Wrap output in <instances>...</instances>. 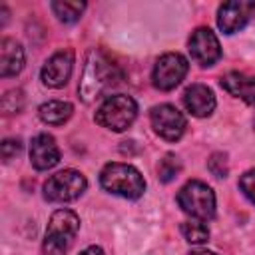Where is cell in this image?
I'll return each mask as SVG.
<instances>
[{
	"label": "cell",
	"mask_w": 255,
	"mask_h": 255,
	"mask_svg": "<svg viewBox=\"0 0 255 255\" xmlns=\"http://www.w3.org/2000/svg\"><path fill=\"white\" fill-rule=\"evenodd\" d=\"M122 80V70L100 48H92L86 56L84 72L80 78V96L86 104L110 92Z\"/></svg>",
	"instance_id": "1"
},
{
	"label": "cell",
	"mask_w": 255,
	"mask_h": 255,
	"mask_svg": "<svg viewBox=\"0 0 255 255\" xmlns=\"http://www.w3.org/2000/svg\"><path fill=\"white\" fill-rule=\"evenodd\" d=\"M100 183L106 191L128 197V199H137L145 191V181L141 173L133 165L120 163V161H112L102 169Z\"/></svg>",
	"instance_id": "2"
},
{
	"label": "cell",
	"mask_w": 255,
	"mask_h": 255,
	"mask_svg": "<svg viewBox=\"0 0 255 255\" xmlns=\"http://www.w3.org/2000/svg\"><path fill=\"white\" fill-rule=\"evenodd\" d=\"M78 229H80V217L72 209L54 211L50 217L48 229H46L44 253L46 255H66Z\"/></svg>",
	"instance_id": "3"
},
{
	"label": "cell",
	"mask_w": 255,
	"mask_h": 255,
	"mask_svg": "<svg viewBox=\"0 0 255 255\" xmlns=\"http://www.w3.org/2000/svg\"><path fill=\"white\" fill-rule=\"evenodd\" d=\"M177 203L187 215L199 221H207L215 215V193L199 179H191L179 189Z\"/></svg>",
	"instance_id": "4"
},
{
	"label": "cell",
	"mask_w": 255,
	"mask_h": 255,
	"mask_svg": "<svg viewBox=\"0 0 255 255\" xmlns=\"http://www.w3.org/2000/svg\"><path fill=\"white\" fill-rule=\"evenodd\" d=\"M135 116H137V104L133 102V98L118 94L104 100V104L96 112V122L112 131H124L133 124Z\"/></svg>",
	"instance_id": "5"
},
{
	"label": "cell",
	"mask_w": 255,
	"mask_h": 255,
	"mask_svg": "<svg viewBox=\"0 0 255 255\" xmlns=\"http://www.w3.org/2000/svg\"><path fill=\"white\" fill-rule=\"evenodd\" d=\"M86 177L76 169H64L48 177L44 183V197L48 201H74L86 191Z\"/></svg>",
	"instance_id": "6"
},
{
	"label": "cell",
	"mask_w": 255,
	"mask_h": 255,
	"mask_svg": "<svg viewBox=\"0 0 255 255\" xmlns=\"http://www.w3.org/2000/svg\"><path fill=\"white\" fill-rule=\"evenodd\" d=\"M187 70H189V64L181 54H177V52L175 54L173 52L163 54L153 66V74H151L153 86L157 90H163V92L173 90L175 86L181 84Z\"/></svg>",
	"instance_id": "7"
},
{
	"label": "cell",
	"mask_w": 255,
	"mask_h": 255,
	"mask_svg": "<svg viewBox=\"0 0 255 255\" xmlns=\"http://www.w3.org/2000/svg\"><path fill=\"white\" fill-rule=\"evenodd\" d=\"M149 120H151V128L153 131L167 139V141H175L183 135L185 131V118L183 114L171 106V104H161V106H155L151 108V114H149Z\"/></svg>",
	"instance_id": "8"
},
{
	"label": "cell",
	"mask_w": 255,
	"mask_h": 255,
	"mask_svg": "<svg viewBox=\"0 0 255 255\" xmlns=\"http://www.w3.org/2000/svg\"><path fill=\"white\" fill-rule=\"evenodd\" d=\"M255 14V2L251 0H231L219 6L217 10V26L223 34H233L241 30L251 16Z\"/></svg>",
	"instance_id": "9"
},
{
	"label": "cell",
	"mask_w": 255,
	"mask_h": 255,
	"mask_svg": "<svg viewBox=\"0 0 255 255\" xmlns=\"http://www.w3.org/2000/svg\"><path fill=\"white\" fill-rule=\"evenodd\" d=\"M189 54L199 66H213L221 58V46L217 36L209 28H197L189 38Z\"/></svg>",
	"instance_id": "10"
},
{
	"label": "cell",
	"mask_w": 255,
	"mask_h": 255,
	"mask_svg": "<svg viewBox=\"0 0 255 255\" xmlns=\"http://www.w3.org/2000/svg\"><path fill=\"white\" fill-rule=\"evenodd\" d=\"M74 68V52L72 50H60L56 52L42 68V82L48 88H62L68 84L70 74Z\"/></svg>",
	"instance_id": "11"
},
{
	"label": "cell",
	"mask_w": 255,
	"mask_h": 255,
	"mask_svg": "<svg viewBox=\"0 0 255 255\" xmlns=\"http://www.w3.org/2000/svg\"><path fill=\"white\" fill-rule=\"evenodd\" d=\"M30 161L36 169L44 171L60 161V149L50 133H38L30 143Z\"/></svg>",
	"instance_id": "12"
},
{
	"label": "cell",
	"mask_w": 255,
	"mask_h": 255,
	"mask_svg": "<svg viewBox=\"0 0 255 255\" xmlns=\"http://www.w3.org/2000/svg\"><path fill=\"white\" fill-rule=\"evenodd\" d=\"M183 104L193 116L207 118L215 110V96L205 84H191L183 94Z\"/></svg>",
	"instance_id": "13"
},
{
	"label": "cell",
	"mask_w": 255,
	"mask_h": 255,
	"mask_svg": "<svg viewBox=\"0 0 255 255\" xmlns=\"http://www.w3.org/2000/svg\"><path fill=\"white\" fill-rule=\"evenodd\" d=\"M24 68V50L14 38H2L0 42V76H16Z\"/></svg>",
	"instance_id": "14"
},
{
	"label": "cell",
	"mask_w": 255,
	"mask_h": 255,
	"mask_svg": "<svg viewBox=\"0 0 255 255\" xmlns=\"http://www.w3.org/2000/svg\"><path fill=\"white\" fill-rule=\"evenodd\" d=\"M221 86L245 104H255V76L243 72H229L221 78Z\"/></svg>",
	"instance_id": "15"
},
{
	"label": "cell",
	"mask_w": 255,
	"mask_h": 255,
	"mask_svg": "<svg viewBox=\"0 0 255 255\" xmlns=\"http://www.w3.org/2000/svg\"><path fill=\"white\" fill-rule=\"evenodd\" d=\"M72 112H74L72 104H68V102H60V100L46 102V104H42L40 110H38L42 122H46V124H50V126H62L64 122L70 120Z\"/></svg>",
	"instance_id": "16"
},
{
	"label": "cell",
	"mask_w": 255,
	"mask_h": 255,
	"mask_svg": "<svg viewBox=\"0 0 255 255\" xmlns=\"http://www.w3.org/2000/svg\"><path fill=\"white\" fill-rule=\"evenodd\" d=\"M52 10L60 22L70 24L82 16V12L86 10V4L84 2H68V0L66 2H52Z\"/></svg>",
	"instance_id": "17"
},
{
	"label": "cell",
	"mask_w": 255,
	"mask_h": 255,
	"mask_svg": "<svg viewBox=\"0 0 255 255\" xmlns=\"http://www.w3.org/2000/svg\"><path fill=\"white\" fill-rule=\"evenodd\" d=\"M181 233L185 237V241L193 243V245H201L209 239V229L203 221L195 219V221H185L181 223Z\"/></svg>",
	"instance_id": "18"
},
{
	"label": "cell",
	"mask_w": 255,
	"mask_h": 255,
	"mask_svg": "<svg viewBox=\"0 0 255 255\" xmlns=\"http://www.w3.org/2000/svg\"><path fill=\"white\" fill-rule=\"evenodd\" d=\"M179 171H181V163H179V159L173 153L163 155V159L157 165V175H159V179L163 183H169L171 179H175Z\"/></svg>",
	"instance_id": "19"
},
{
	"label": "cell",
	"mask_w": 255,
	"mask_h": 255,
	"mask_svg": "<svg viewBox=\"0 0 255 255\" xmlns=\"http://www.w3.org/2000/svg\"><path fill=\"white\" fill-rule=\"evenodd\" d=\"M24 108V94L22 90H10L2 96V114L10 116V114H18Z\"/></svg>",
	"instance_id": "20"
},
{
	"label": "cell",
	"mask_w": 255,
	"mask_h": 255,
	"mask_svg": "<svg viewBox=\"0 0 255 255\" xmlns=\"http://www.w3.org/2000/svg\"><path fill=\"white\" fill-rule=\"evenodd\" d=\"M207 167L209 171L215 175V177H225L227 171H229V165H227V155L223 151H215L209 155L207 159Z\"/></svg>",
	"instance_id": "21"
},
{
	"label": "cell",
	"mask_w": 255,
	"mask_h": 255,
	"mask_svg": "<svg viewBox=\"0 0 255 255\" xmlns=\"http://www.w3.org/2000/svg\"><path fill=\"white\" fill-rule=\"evenodd\" d=\"M239 187H241V191L255 203V169H249V171H245V173L241 175Z\"/></svg>",
	"instance_id": "22"
},
{
	"label": "cell",
	"mask_w": 255,
	"mask_h": 255,
	"mask_svg": "<svg viewBox=\"0 0 255 255\" xmlns=\"http://www.w3.org/2000/svg\"><path fill=\"white\" fill-rule=\"evenodd\" d=\"M20 149H22L20 139H4V141H2V145H0L2 159H4V161L12 159L14 155H18V153H20Z\"/></svg>",
	"instance_id": "23"
},
{
	"label": "cell",
	"mask_w": 255,
	"mask_h": 255,
	"mask_svg": "<svg viewBox=\"0 0 255 255\" xmlns=\"http://www.w3.org/2000/svg\"><path fill=\"white\" fill-rule=\"evenodd\" d=\"M80 255H104V251L100 249V247H96V245H92V247H88V249H84Z\"/></svg>",
	"instance_id": "24"
},
{
	"label": "cell",
	"mask_w": 255,
	"mask_h": 255,
	"mask_svg": "<svg viewBox=\"0 0 255 255\" xmlns=\"http://www.w3.org/2000/svg\"><path fill=\"white\" fill-rule=\"evenodd\" d=\"M187 255H215V253L205 251V249H197V251H191V253H187Z\"/></svg>",
	"instance_id": "25"
}]
</instances>
